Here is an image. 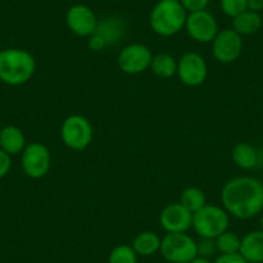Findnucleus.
Returning <instances> with one entry per match:
<instances>
[{
	"instance_id": "nucleus-15",
	"label": "nucleus",
	"mask_w": 263,
	"mask_h": 263,
	"mask_svg": "<svg viewBox=\"0 0 263 263\" xmlns=\"http://www.w3.org/2000/svg\"><path fill=\"white\" fill-rule=\"evenodd\" d=\"M240 254L248 263H263V231H250L241 239Z\"/></svg>"
},
{
	"instance_id": "nucleus-4",
	"label": "nucleus",
	"mask_w": 263,
	"mask_h": 263,
	"mask_svg": "<svg viewBox=\"0 0 263 263\" xmlns=\"http://www.w3.org/2000/svg\"><path fill=\"white\" fill-rule=\"evenodd\" d=\"M229 226L230 214L223 206L206 204L192 217V229L200 237L216 239L227 231Z\"/></svg>"
},
{
	"instance_id": "nucleus-25",
	"label": "nucleus",
	"mask_w": 263,
	"mask_h": 263,
	"mask_svg": "<svg viewBox=\"0 0 263 263\" xmlns=\"http://www.w3.org/2000/svg\"><path fill=\"white\" fill-rule=\"evenodd\" d=\"M197 242V255L203 258H211L217 252L216 239H206V237H201L200 241Z\"/></svg>"
},
{
	"instance_id": "nucleus-13",
	"label": "nucleus",
	"mask_w": 263,
	"mask_h": 263,
	"mask_svg": "<svg viewBox=\"0 0 263 263\" xmlns=\"http://www.w3.org/2000/svg\"><path fill=\"white\" fill-rule=\"evenodd\" d=\"M65 21L67 27L77 36L89 37L97 27L98 20L95 12L85 4H75L66 12Z\"/></svg>"
},
{
	"instance_id": "nucleus-16",
	"label": "nucleus",
	"mask_w": 263,
	"mask_h": 263,
	"mask_svg": "<svg viewBox=\"0 0 263 263\" xmlns=\"http://www.w3.org/2000/svg\"><path fill=\"white\" fill-rule=\"evenodd\" d=\"M26 147L24 132L16 125H7L0 130V148L8 155L22 154Z\"/></svg>"
},
{
	"instance_id": "nucleus-12",
	"label": "nucleus",
	"mask_w": 263,
	"mask_h": 263,
	"mask_svg": "<svg viewBox=\"0 0 263 263\" xmlns=\"http://www.w3.org/2000/svg\"><path fill=\"white\" fill-rule=\"evenodd\" d=\"M212 43L213 57L224 65L235 62L241 54L242 36L231 27L221 30Z\"/></svg>"
},
{
	"instance_id": "nucleus-2",
	"label": "nucleus",
	"mask_w": 263,
	"mask_h": 263,
	"mask_svg": "<svg viewBox=\"0 0 263 263\" xmlns=\"http://www.w3.org/2000/svg\"><path fill=\"white\" fill-rule=\"evenodd\" d=\"M34 55L20 48H8L0 52V80L7 85L26 84L35 74Z\"/></svg>"
},
{
	"instance_id": "nucleus-22",
	"label": "nucleus",
	"mask_w": 263,
	"mask_h": 263,
	"mask_svg": "<svg viewBox=\"0 0 263 263\" xmlns=\"http://www.w3.org/2000/svg\"><path fill=\"white\" fill-rule=\"evenodd\" d=\"M240 244H241V239L237 236V234L229 231V230L219 235L218 237H216L217 252H219V254L239 253Z\"/></svg>"
},
{
	"instance_id": "nucleus-32",
	"label": "nucleus",
	"mask_w": 263,
	"mask_h": 263,
	"mask_svg": "<svg viewBox=\"0 0 263 263\" xmlns=\"http://www.w3.org/2000/svg\"><path fill=\"white\" fill-rule=\"evenodd\" d=\"M161 263H171V262H166V260H164V262H161Z\"/></svg>"
},
{
	"instance_id": "nucleus-29",
	"label": "nucleus",
	"mask_w": 263,
	"mask_h": 263,
	"mask_svg": "<svg viewBox=\"0 0 263 263\" xmlns=\"http://www.w3.org/2000/svg\"><path fill=\"white\" fill-rule=\"evenodd\" d=\"M248 11L259 13L263 11V0H247Z\"/></svg>"
},
{
	"instance_id": "nucleus-7",
	"label": "nucleus",
	"mask_w": 263,
	"mask_h": 263,
	"mask_svg": "<svg viewBox=\"0 0 263 263\" xmlns=\"http://www.w3.org/2000/svg\"><path fill=\"white\" fill-rule=\"evenodd\" d=\"M125 24L119 17H106L98 21L95 32L89 36L88 45L95 52L114 47L125 35Z\"/></svg>"
},
{
	"instance_id": "nucleus-24",
	"label": "nucleus",
	"mask_w": 263,
	"mask_h": 263,
	"mask_svg": "<svg viewBox=\"0 0 263 263\" xmlns=\"http://www.w3.org/2000/svg\"><path fill=\"white\" fill-rule=\"evenodd\" d=\"M219 7L221 11L231 18H235L248 9L247 0H219Z\"/></svg>"
},
{
	"instance_id": "nucleus-21",
	"label": "nucleus",
	"mask_w": 263,
	"mask_h": 263,
	"mask_svg": "<svg viewBox=\"0 0 263 263\" xmlns=\"http://www.w3.org/2000/svg\"><path fill=\"white\" fill-rule=\"evenodd\" d=\"M179 203L194 214L197 211H200L204 205H206V196L203 190L197 187H187L181 192Z\"/></svg>"
},
{
	"instance_id": "nucleus-28",
	"label": "nucleus",
	"mask_w": 263,
	"mask_h": 263,
	"mask_svg": "<svg viewBox=\"0 0 263 263\" xmlns=\"http://www.w3.org/2000/svg\"><path fill=\"white\" fill-rule=\"evenodd\" d=\"M12 168V160L11 155H8L7 153H4L2 148H0V179L6 177L9 173Z\"/></svg>"
},
{
	"instance_id": "nucleus-23",
	"label": "nucleus",
	"mask_w": 263,
	"mask_h": 263,
	"mask_svg": "<svg viewBox=\"0 0 263 263\" xmlns=\"http://www.w3.org/2000/svg\"><path fill=\"white\" fill-rule=\"evenodd\" d=\"M138 255L130 245H118L108 254L107 263H137Z\"/></svg>"
},
{
	"instance_id": "nucleus-26",
	"label": "nucleus",
	"mask_w": 263,
	"mask_h": 263,
	"mask_svg": "<svg viewBox=\"0 0 263 263\" xmlns=\"http://www.w3.org/2000/svg\"><path fill=\"white\" fill-rule=\"evenodd\" d=\"M211 0H179V3L183 6V8L187 12H196V11H203L206 8Z\"/></svg>"
},
{
	"instance_id": "nucleus-19",
	"label": "nucleus",
	"mask_w": 263,
	"mask_h": 263,
	"mask_svg": "<svg viewBox=\"0 0 263 263\" xmlns=\"http://www.w3.org/2000/svg\"><path fill=\"white\" fill-rule=\"evenodd\" d=\"M160 245L161 239L156 232L142 231L135 237L132 248L135 249L137 255L148 257L155 254L156 252H160Z\"/></svg>"
},
{
	"instance_id": "nucleus-14",
	"label": "nucleus",
	"mask_w": 263,
	"mask_h": 263,
	"mask_svg": "<svg viewBox=\"0 0 263 263\" xmlns=\"http://www.w3.org/2000/svg\"><path fill=\"white\" fill-rule=\"evenodd\" d=\"M194 214L187 211L181 203H173L166 205L161 211L159 222L166 234L171 232H187L192 227Z\"/></svg>"
},
{
	"instance_id": "nucleus-3",
	"label": "nucleus",
	"mask_w": 263,
	"mask_h": 263,
	"mask_svg": "<svg viewBox=\"0 0 263 263\" xmlns=\"http://www.w3.org/2000/svg\"><path fill=\"white\" fill-rule=\"evenodd\" d=\"M187 13L179 0H159L150 13V26L160 36H173L184 27Z\"/></svg>"
},
{
	"instance_id": "nucleus-20",
	"label": "nucleus",
	"mask_w": 263,
	"mask_h": 263,
	"mask_svg": "<svg viewBox=\"0 0 263 263\" xmlns=\"http://www.w3.org/2000/svg\"><path fill=\"white\" fill-rule=\"evenodd\" d=\"M177 61L168 53H159L153 55L150 69L154 74L161 79H169L177 74Z\"/></svg>"
},
{
	"instance_id": "nucleus-27",
	"label": "nucleus",
	"mask_w": 263,
	"mask_h": 263,
	"mask_svg": "<svg viewBox=\"0 0 263 263\" xmlns=\"http://www.w3.org/2000/svg\"><path fill=\"white\" fill-rule=\"evenodd\" d=\"M213 263H248L245 258L240 253H231V254H219L214 259Z\"/></svg>"
},
{
	"instance_id": "nucleus-11",
	"label": "nucleus",
	"mask_w": 263,
	"mask_h": 263,
	"mask_svg": "<svg viewBox=\"0 0 263 263\" xmlns=\"http://www.w3.org/2000/svg\"><path fill=\"white\" fill-rule=\"evenodd\" d=\"M177 75L187 87H199L208 77V65L199 53H184L177 63Z\"/></svg>"
},
{
	"instance_id": "nucleus-8",
	"label": "nucleus",
	"mask_w": 263,
	"mask_h": 263,
	"mask_svg": "<svg viewBox=\"0 0 263 263\" xmlns=\"http://www.w3.org/2000/svg\"><path fill=\"white\" fill-rule=\"evenodd\" d=\"M52 163L49 148L40 142H32L22 151L21 164L24 173L32 179L43 178L48 174Z\"/></svg>"
},
{
	"instance_id": "nucleus-18",
	"label": "nucleus",
	"mask_w": 263,
	"mask_h": 263,
	"mask_svg": "<svg viewBox=\"0 0 263 263\" xmlns=\"http://www.w3.org/2000/svg\"><path fill=\"white\" fill-rule=\"evenodd\" d=\"M231 156L234 163L240 169H244V171L254 169L258 165V163H259V155H258L257 150L250 143L247 142L237 143L232 148Z\"/></svg>"
},
{
	"instance_id": "nucleus-31",
	"label": "nucleus",
	"mask_w": 263,
	"mask_h": 263,
	"mask_svg": "<svg viewBox=\"0 0 263 263\" xmlns=\"http://www.w3.org/2000/svg\"><path fill=\"white\" fill-rule=\"evenodd\" d=\"M260 230L263 231V214H262V217H260Z\"/></svg>"
},
{
	"instance_id": "nucleus-6",
	"label": "nucleus",
	"mask_w": 263,
	"mask_h": 263,
	"mask_svg": "<svg viewBox=\"0 0 263 263\" xmlns=\"http://www.w3.org/2000/svg\"><path fill=\"white\" fill-rule=\"evenodd\" d=\"M61 138L70 150H85L93 140L92 124L83 115L67 116L61 125Z\"/></svg>"
},
{
	"instance_id": "nucleus-33",
	"label": "nucleus",
	"mask_w": 263,
	"mask_h": 263,
	"mask_svg": "<svg viewBox=\"0 0 263 263\" xmlns=\"http://www.w3.org/2000/svg\"><path fill=\"white\" fill-rule=\"evenodd\" d=\"M0 52H2V45H0Z\"/></svg>"
},
{
	"instance_id": "nucleus-9",
	"label": "nucleus",
	"mask_w": 263,
	"mask_h": 263,
	"mask_svg": "<svg viewBox=\"0 0 263 263\" xmlns=\"http://www.w3.org/2000/svg\"><path fill=\"white\" fill-rule=\"evenodd\" d=\"M184 29L189 36L197 43H212L219 32L217 20L206 9L187 13Z\"/></svg>"
},
{
	"instance_id": "nucleus-30",
	"label": "nucleus",
	"mask_w": 263,
	"mask_h": 263,
	"mask_svg": "<svg viewBox=\"0 0 263 263\" xmlns=\"http://www.w3.org/2000/svg\"><path fill=\"white\" fill-rule=\"evenodd\" d=\"M189 263H213V262H212L211 259H208V258H203V257H199V255H197L196 258H194V259Z\"/></svg>"
},
{
	"instance_id": "nucleus-10",
	"label": "nucleus",
	"mask_w": 263,
	"mask_h": 263,
	"mask_svg": "<svg viewBox=\"0 0 263 263\" xmlns=\"http://www.w3.org/2000/svg\"><path fill=\"white\" fill-rule=\"evenodd\" d=\"M153 53L145 44L135 43L124 47L118 55V66L123 72L137 75L150 69Z\"/></svg>"
},
{
	"instance_id": "nucleus-5",
	"label": "nucleus",
	"mask_w": 263,
	"mask_h": 263,
	"mask_svg": "<svg viewBox=\"0 0 263 263\" xmlns=\"http://www.w3.org/2000/svg\"><path fill=\"white\" fill-rule=\"evenodd\" d=\"M160 253L166 262L189 263L197 257V242L186 232H171L161 239Z\"/></svg>"
},
{
	"instance_id": "nucleus-1",
	"label": "nucleus",
	"mask_w": 263,
	"mask_h": 263,
	"mask_svg": "<svg viewBox=\"0 0 263 263\" xmlns=\"http://www.w3.org/2000/svg\"><path fill=\"white\" fill-rule=\"evenodd\" d=\"M221 201L235 218H254L263 211V183L253 177H235L222 187Z\"/></svg>"
},
{
	"instance_id": "nucleus-17",
	"label": "nucleus",
	"mask_w": 263,
	"mask_h": 263,
	"mask_svg": "<svg viewBox=\"0 0 263 263\" xmlns=\"http://www.w3.org/2000/svg\"><path fill=\"white\" fill-rule=\"evenodd\" d=\"M260 26H262L260 14L247 9L239 16L232 18L231 29H234L241 36H249V35H254L255 32L259 31Z\"/></svg>"
}]
</instances>
